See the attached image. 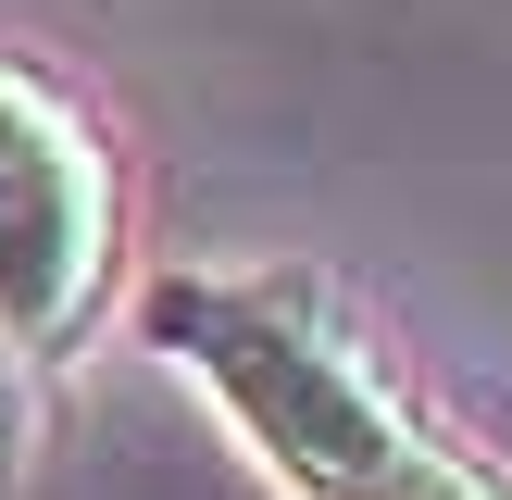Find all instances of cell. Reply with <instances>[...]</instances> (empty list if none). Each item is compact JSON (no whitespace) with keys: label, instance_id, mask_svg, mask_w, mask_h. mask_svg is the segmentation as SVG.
<instances>
[{"label":"cell","instance_id":"3957f363","mask_svg":"<svg viewBox=\"0 0 512 500\" xmlns=\"http://www.w3.org/2000/svg\"><path fill=\"white\" fill-rule=\"evenodd\" d=\"M25 450H38V363L0 350V500L25 488Z\"/></svg>","mask_w":512,"mask_h":500},{"label":"cell","instance_id":"6da1fadb","mask_svg":"<svg viewBox=\"0 0 512 500\" xmlns=\"http://www.w3.org/2000/svg\"><path fill=\"white\" fill-rule=\"evenodd\" d=\"M138 338L288 500H512V475L438 425L388 325L325 263H163L138 288Z\"/></svg>","mask_w":512,"mask_h":500},{"label":"cell","instance_id":"7a4b0ae2","mask_svg":"<svg viewBox=\"0 0 512 500\" xmlns=\"http://www.w3.org/2000/svg\"><path fill=\"white\" fill-rule=\"evenodd\" d=\"M113 275H125L113 125L88 113V88L0 50V350H25L38 375L88 350V325L113 313Z\"/></svg>","mask_w":512,"mask_h":500}]
</instances>
